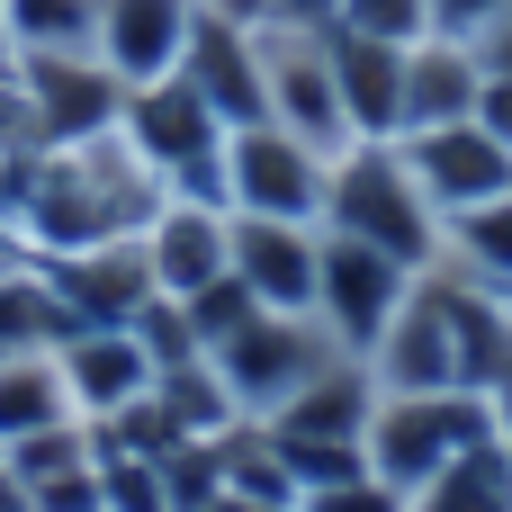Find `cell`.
<instances>
[{
	"instance_id": "cell-1",
	"label": "cell",
	"mask_w": 512,
	"mask_h": 512,
	"mask_svg": "<svg viewBox=\"0 0 512 512\" xmlns=\"http://www.w3.org/2000/svg\"><path fill=\"white\" fill-rule=\"evenodd\" d=\"M162 198H171L162 171H153L126 135H90V144H54V153L27 162V180H18V198H9V216H0V234H9L27 261H72V252H90V243L144 234Z\"/></svg>"
},
{
	"instance_id": "cell-2",
	"label": "cell",
	"mask_w": 512,
	"mask_h": 512,
	"mask_svg": "<svg viewBox=\"0 0 512 512\" xmlns=\"http://www.w3.org/2000/svg\"><path fill=\"white\" fill-rule=\"evenodd\" d=\"M324 225H333V234H360L369 252L405 261L414 279H423V270H441V207L423 198V180H414V162H405V144H396V135H360V144H342V153H333Z\"/></svg>"
},
{
	"instance_id": "cell-3",
	"label": "cell",
	"mask_w": 512,
	"mask_h": 512,
	"mask_svg": "<svg viewBox=\"0 0 512 512\" xmlns=\"http://www.w3.org/2000/svg\"><path fill=\"white\" fill-rule=\"evenodd\" d=\"M495 432V396H477V387H441V396H378L369 405V477H387L405 504L459 459V450H477Z\"/></svg>"
},
{
	"instance_id": "cell-4",
	"label": "cell",
	"mask_w": 512,
	"mask_h": 512,
	"mask_svg": "<svg viewBox=\"0 0 512 512\" xmlns=\"http://www.w3.org/2000/svg\"><path fill=\"white\" fill-rule=\"evenodd\" d=\"M117 135L162 171V189H180V198H216L225 207V117L171 72V81H144V90H126V117H117Z\"/></svg>"
},
{
	"instance_id": "cell-5",
	"label": "cell",
	"mask_w": 512,
	"mask_h": 512,
	"mask_svg": "<svg viewBox=\"0 0 512 512\" xmlns=\"http://www.w3.org/2000/svg\"><path fill=\"white\" fill-rule=\"evenodd\" d=\"M252 45H261L270 126L306 135L315 153H342V144H351V117H342V81H333V45H324V27H297V18H252Z\"/></svg>"
},
{
	"instance_id": "cell-6",
	"label": "cell",
	"mask_w": 512,
	"mask_h": 512,
	"mask_svg": "<svg viewBox=\"0 0 512 512\" xmlns=\"http://www.w3.org/2000/svg\"><path fill=\"white\" fill-rule=\"evenodd\" d=\"M324 180L333 153H315L288 126H234L225 135V207L234 216H288V225H324Z\"/></svg>"
},
{
	"instance_id": "cell-7",
	"label": "cell",
	"mask_w": 512,
	"mask_h": 512,
	"mask_svg": "<svg viewBox=\"0 0 512 512\" xmlns=\"http://www.w3.org/2000/svg\"><path fill=\"white\" fill-rule=\"evenodd\" d=\"M216 360V378H225V396H234V414H279L315 369H333V360H351V351H333V333L315 324V315H252L225 351H207Z\"/></svg>"
},
{
	"instance_id": "cell-8",
	"label": "cell",
	"mask_w": 512,
	"mask_h": 512,
	"mask_svg": "<svg viewBox=\"0 0 512 512\" xmlns=\"http://www.w3.org/2000/svg\"><path fill=\"white\" fill-rule=\"evenodd\" d=\"M414 297V270L405 261H387V252H369L360 234H333L324 225V270H315V324L333 333V351H351V360H369V342L396 324V306Z\"/></svg>"
},
{
	"instance_id": "cell-9",
	"label": "cell",
	"mask_w": 512,
	"mask_h": 512,
	"mask_svg": "<svg viewBox=\"0 0 512 512\" xmlns=\"http://www.w3.org/2000/svg\"><path fill=\"white\" fill-rule=\"evenodd\" d=\"M180 81H189L225 126H261V117H270L252 18H243V9H225V0H198V27H189V54H180Z\"/></svg>"
},
{
	"instance_id": "cell-10",
	"label": "cell",
	"mask_w": 512,
	"mask_h": 512,
	"mask_svg": "<svg viewBox=\"0 0 512 512\" xmlns=\"http://www.w3.org/2000/svg\"><path fill=\"white\" fill-rule=\"evenodd\" d=\"M18 81L36 99L45 153L54 144H90V135H117V117H126V81L99 54H18Z\"/></svg>"
},
{
	"instance_id": "cell-11",
	"label": "cell",
	"mask_w": 512,
	"mask_h": 512,
	"mask_svg": "<svg viewBox=\"0 0 512 512\" xmlns=\"http://www.w3.org/2000/svg\"><path fill=\"white\" fill-rule=\"evenodd\" d=\"M396 144H405V162H414V180H423V198H432L441 216L486 207V198L512 189V144L495 135V126H477V117L423 126V135H396Z\"/></svg>"
},
{
	"instance_id": "cell-12",
	"label": "cell",
	"mask_w": 512,
	"mask_h": 512,
	"mask_svg": "<svg viewBox=\"0 0 512 512\" xmlns=\"http://www.w3.org/2000/svg\"><path fill=\"white\" fill-rule=\"evenodd\" d=\"M144 261H153V288H162V297H198L207 279L234 270V207L171 189V198L153 207V225H144Z\"/></svg>"
},
{
	"instance_id": "cell-13",
	"label": "cell",
	"mask_w": 512,
	"mask_h": 512,
	"mask_svg": "<svg viewBox=\"0 0 512 512\" xmlns=\"http://www.w3.org/2000/svg\"><path fill=\"white\" fill-rule=\"evenodd\" d=\"M315 270H324V225L234 216V279H243L270 315H315Z\"/></svg>"
},
{
	"instance_id": "cell-14",
	"label": "cell",
	"mask_w": 512,
	"mask_h": 512,
	"mask_svg": "<svg viewBox=\"0 0 512 512\" xmlns=\"http://www.w3.org/2000/svg\"><path fill=\"white\" fill-rule=\"evenodd\" d=\"M54 270V288H63V306H72V333H108V324H135L162 288H153V261H144V234H126V243H90V252H72V261H45Z\"/></svg>"
},
{
	"instance_id": "cell-15",
	"label": "cell",
	"mask_w": 512,
	"mask_h": 512,
	"mask_svg": "<svg viewBox=\"0 0 512 512\" xmlns=\"http://www.w3.org/2000/svg\"><path fill=\"white\" fill-rule=\"evenodd\" d=\"M360 369H369L378 396H441V387H459V351H450V324H441L432 279H414V297L396 306V324L369 342Z\"/></svg>"
},
{
	"instance_id": "cell-16",
	"label": "cell",
	"mask_w": 512,
	"mask_h": 512,
	"mask_svg": "<svg viewBox=\"0 0 512 512\" xmlns=\"http://www.w3.org/2000/svg\"><path fill=\"white\" fill-rule=\"evenodd\" d=\"M189 27H198V0H99V63L144 90V81H171L180 54H189Z\"/></svg>"
},
{
	"instance_id": "cell-17",
	"label": "cell",
	"mask_w": 512,
	"mask_h": 512,
	"mask_svg": "<svg viewBox=\"0 0 512 512\" xmlns=\"http://www.w3.org/2000/svg\"><path fill=\"white\" fill-rule=\"evenodd\" d=\"M369 405H378L369 369H360V360H333V369H315V378H306L279 414H261V423H270L279 450H360V441H369Z\"/></svg>"
},
{
	"instance_id": "cell-18",
	"label": "cell",
	"mask_w": 512,
	"mask_h": 512,
	"mask_svg": "<svg viewBox=\"0 0 512 512\" xmlns=\"http://www.w3.org/2000/svg\"><path fill=\"white\" fill-rule=\"evenodd\" d=\"M54 360H63V378H72V405H81V423H108V414H126L135 396H153V351L135 342V324L72 333Z\"/></svg>"
},
{
	"instance_id": "cell-19",
	"label": "cell",
	"mask_w": 512,
	"mask_h": 512,
	"mask_svg": "<svg viewBox=\"0 0 512 512\" xmlns=\"http://www.w3.org/2000/svg\"><path fill=\"white\" fill-rule=\"evenodd\" d=\"M324 45H333L351 144L360 135H405V45H378V36H351V27H324Z\"/></svg>"
},
{
	"instance_id": "cell-20",
	"label": "cell",
	"mask_w": 512,
	"mask_h": 512,
	"mask_svg": "<svg viewBox=\"0 0 512 512\" xmlns=\"http://www.w3.org/2000/svg\"><path fill=\"white\" fill-rule=\"evenodd\" d=\"M477 90H486V63H477L459 36H423V45H405V135L477 117Z\"/></svg>"
},
{
	"instance_id": "cell-21",
	"label": "cell",
	"mask_w": 512,
	"mask_h": 512,
	"mask_svg": "<svg viewBox=\"0 0 512 512\" xmlns=\"http://www.w3.org/2000/svg\"><path fill=\"white\" fill-rule=\"evenodd\" d=\"M63 342H72V306H63L54 270L27 261V252H9V261H0V360H18V351H63Z\"/></svg>"
},
{
	"instance_id": "cell-22",
	"label": "cell",
	"mask_w": 512,
	"mask_h": 512,
	"mask_svg": "<svg viewBox=\"0 0 512 512\" xmlns=\"http://www.w3.org/2000/svg\"><path fill=\"white\" fill-rule=\"evenodd\" d=\"M54 423H81L63 360H54V351H18V360H0V450L27 441V432H54Z\"/></svg>"
},
{
	"instance_id": "cell-23",
	"label": "cell",
	"mask_w": 512,
	"mask_h": 512,
	"mask_svg": "<svg viewBox=\"0 0 512 512\" xmlns=\"http://www.w3.org/2000/svg\"><path fill=\"white\" fill-rule=\"evenodd\" d=\"M414 512H512V441L486 432L477 450H459V459L414 495Z\"/></svg>"
},
{
	"instance_id": "cell-24",
	"label": "cell",
	"mask_w": 512,
	"mask_h": 512,
	"mask_svg": "<svg viewBox=\"0 0 512 512\" xmlns=\"http://www.w3.org/2000/svg\"><path fill=\"white\" fill-rule=\"evenodd\" d=\"M0 45L9 54H90L99 0H0Z\"/></svg>"
},
{
	"instance_id": "cell-25",
	"label": "cell",
	"mask_w": 512,
	"mask_h": 512,
	"mask_svg": "<svg viewBox=\"0 0 512 512\" xmlns=\"http://www.w3.org/2000/svg\"><path fill=\"white\" fill-rule=\"evenodd\" d=\"M441 261L468 270V279H486V288H512V189L486 198V207L441 216Z\"/></svg>"
},
{
	"instance_id": "cell-26",
	"label": "cell",
	"mask_w": 512,
	"mask_h": 512,
	"mask_svg": "<svg viewBox=\"0 0 512 512\" xmlns=\"http://www.w3.org/2000/svg\"><path fill=\"white\" fill-rule=\"evenodd\" d=\"M0 459H9V477L36 495V486H54V477H81V468H99V432H90V423H54V432H27V441H9Z\"/></svg>"
},
{
	"instance_id": "cell-27",
	"label": "cell",
	"mask_w": 512,
	"mask_h": 512,
	"mask_svg": "<svg viewBox=\"0 0 512 512\" xmlns=\"http://www.w3.org/2000/svg\"><path fill=\"white\" fill-rule=\"evenodd\" d=\"M180 315H189L198 351H225V342H234V333H243V324L261 315V297H252V288H243V279L225 270V279H207L198 297H180Z\"/></svg>"
},
{
	"instance_id": "cell-28",
	"label": "cell",
	"mask_w": 512,
	"mask_h": 512,
	"mask_svg": "<svg viewBox=\"0 0 512 512\" xmlns=\"http://www.w3.org/2000/svg\"><path fill=\"white\" fill-rule=\"evenodd\" d=\"M333 27L378 36V45H423L432 36V0H333Z\"/></svg>"
},
{
	"instance_id": "cell-29",
	"label": "cell",
	"mask_w": 512,
	"mask_h": 512,
	"mask_svg": "<svg viewBox=\"0 0 512 512\" xmlns=\"http://www.w3.org/2000/svg\"><path fill=\"white\" fill-rule=\"evenodd\" d=\"M297 512H414V504H405L387 477H369V468H360V477H342V486H315V495H297Z\"/></svg>"
},
{
	"instance_id": "cell-30",
	"label": "cell",
	"mask_w": 512,
	"mask_h": 512,
	"mask_svg": "<svg viewBox=\"0 0 512 512\" xmlns=\"http://www.w3.org/2000/svg\"><path fill=\"white\" fill-rule=\"evenodd\" d=\"M495 9H504V0H432V36H459V45H468Z\"/></svg>"
},
{
	"instance_id": "cell-31",
	"label": "cell",
	"mask_w": 512,
	"mask_h": 512,
	"mask_svg": "<svg viewBox=\"0 0 512 512\" xmlns=\"http://www.w3.org/2000/svg\"><path fill=\"white\" fill-rule=\"evenodd\" d=\"M468 54H477L486 72H512V0L486 18V27H477V36H468Z\"/></svg>"
},
{
	"instance_id": "cell-32",
	"label": "cell",
	"mask_w": 512,
	"mask_h": 512,
	"mask_svg": "<svg viewBox=\"0 0 512 512\" xmlns=\"http://www.w3.org/2000/svg\"><path fill=\"white\" fill-rule=\"evenodd\" d=\"M477 126H495L512 144V72H486V90H477Z\"/></svg>"
},
{
	"instance_id": "cell-33",
	"label": "cell",
	"mask_w": 512,
	"mask_h": 512,
	"mask_svg": "<svg viewBox=\"0 0 512 512\" xmlns=\"http://www.w3.org/2000/svg\"><path fill=\"white\" fill-rule=\"evenodd\" d=\"M0 512H36V495H27V486L9 477V459H0Z\"/></svg>"
},
{
	"instance_id": "cell-34",
	"label": "cell",
	"mask_w": 512,
	"mask_h": 512,
	"mask_svg": "<svg viewBox=\"0 0 512 512\" xmlns=\"http://www.w3.org/2000/svg\"><path fill=\"white\" fill-rule=\"evenodd\" d=\"M207 512H288V504H261V495H234V486H225V495H216Z\"/></svg>"
},
{
	"instance_id": "cell-35",
	"label": "cell",
	"mask_w": 512,
	"mask_h": 512,
	"mask_svg": "<svg viewBox=\"0 0 512 512\" xmlns=\"http://www.w3.org/2000/svg\"><path fill=\"white\" fill-rule=\"evenodd\" d=\"M225 9H243V18H252V0H225Z\"/></svg>"
},
{
	"instance_id": "cell-36",
	"label": "cell",
	"mask_w": 512,
	"mask_h": 512,
	"mask_svg": "<svg viewBox=\"0 0 512 512\" xmlns=\"http://www.w3.org/2000/svg\"><path fill=\"white\" fill-rule=\"evenodd\" d=\"M0 63H9V45H0Z\"/></svg>"
}]
</instances>
